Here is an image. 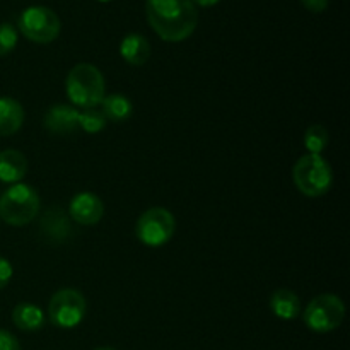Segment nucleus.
Masks as SVG:
<instances>
[{"label": "nucleus", "instance_id": "6", "mask_svg": "<svg viewBox=\"0 0 350 350\" xmlns=\"http://www.w3.org/2000/svg\"><path fill=\"white\" fill-rule=\"evenodd\" d=\"M304 323L317 334L337 330L345 318V306L335 294H320L304 310Z\"/></svg>", "mask_w": 350, "mask_h": 350}, {"label": "nucleus", "instance_id": "17", "mask_svg": "<svg viewBox=\"0 0 350 350\" xmlns=\"http://www.w3.org/2000/svg\"><path fill=\"white\" fill-rule=\"evenodd\" d=\"M101 111L106 120L115 123H123L132 116L133 105L126 96L123 94H109L105 96L101 103Z\"/></svg>", "mask_w": 350, "mask_h": 350}, {"label": "nucleus", "instance_id": "15", "mask_svg": "<svg viewBox=\"0 0 350 350\" xmlns=\"http://www.w3.org/2000/svg\"><path fill=\"white\" fill-rule=\"evenodd\" d=\"M270 311L280 320L291 321L299 317L301 301L296 293L289 289H277L270 297Z\"/></svg>", "mask_w": 350, "mask_h": 350}, {"label": "nucleus", "instance_id": "1", "mask_svg": "<svg viewBox=\"0 0 350 350\" xmlns=\"http://www.w3.org/2000/svg\"><path fill=\"white\" fill-rule=\"evenodd\" d=\"M147 21L167 43L188 40L198 26V10L191 0H147Z\"/></svg>", "mask_w": 350, "mask_h": 350}, {"label": "nucleus", "instance_id": "20", "mask_svg": "<svg viewBox=\"0 0 350 350\" xmlns=\"http://www.w3.org/2000/svg\"><path fill=\"white\" fill-rule=\"evenodd\" d=\"M17 40H19V34L12 24H0V57L12 53L14 48L17 46Z\"/></svg>", "mask_w": 350, "mask_h": 350}, {"label": "nucleus", "instance_id": "22", "mask_svg": "<svg viewBox=\"0 0 350 350\" xmlns=\"http://www.w3.org/2000/svg\"><path fill=\"white\" fill-rule=\"evenodd\" d=\"M12 265H10L9 260H5L3 256H0V291L10 282L12 279Z\"/></svg>", "mask_w": 350, "mask_h": 350}, {"label": "nucleus", "instance_id": "13", "mask_svg": "<svg viewBox=\"0 0 350 350\" xmlns=\"http://www.w3.org/2000/svg\"><path fill=\"white\" fill-rule=\"evenodd\" d=\"M120 55L123 60L133 67H140L150 57V43L139 33H130L120 43Z\"/></svg>", "mask_w": 350, "mask_h": 350}, {"label": "nucleus", "instance_id": "8", "mask_svg": "<svg viewBox=\"0 0 350 350\" xmlns=\"http://www.w3.org/2000/svg\"><path fill=\"white\" fill-rule=\"evenodd\" d=\"M88 303L75 289H60L48 303V317L58 328H75L84 320Z\"/></svg>", "mask_w": 350, "mask_h": 350}, {"label": "nucleus", "instance_id": "4", "mask_svg": "<svg viewBox=\"0 0 350 350\" xmlns=\"http://www.w3.org/2000/svg\"><path fill=\"white\" fill-rule=\"evenodd\" d=\"M40 212V195L26 183H16L0 197V219L9 226H26Z\"/></svg>", "mask_w": 350, "mask_h": 350}, {"label": "nucleus", "instance_id": "26", "mask_svg": "<svg viewBox=\"0 0 350 350\" xmlns=\"http://www.w3.org/2000/svg\"><path fill=\"white\" fill-rule=\"evenodd\" d=\"M98 2H111V0H98Z\"/></svg>", "mask_w": 350, "mask_h": 350}, {"label": "nucleus", "instance_id": "5", "mask_svg": "<svg viewBox=\"0 0 350 350\" xmlns=\"http://www.w3.org/2000/svg\"><path fill=\"white\" fill-rule=\"evenodd\" d=\"M17 26L26 40L38 44H48L55 41L62 29L60 17L43 5H33L23 10Z\"/></svg>", "mask_w": 350, "mask_h": 350}, {"label": "nucleus", "instance_id": "9", "mask_svg": "<svg viewBox=\"0 0 350 350\" xmlns=\"http://www.w3.org/2000/svg\"><path fill=\"white\" fill-rule=\"evenodd\" d=\"M68 215L81 226H94L105 215V204L94 193L81 191L70 200Z\"/></svg>", "mask_w": 350, "mask_h": 350}, {"label": "nucleus", "instance_id": "14", "mask_svg": "<svg viewBox=\"0 0 350 350\" xmlns=\"http://www.w3.org/2000/svg\"><path fill=\"white\" fill-rule=\"evenodd\" d=\"M24 123V108L12 98H0V137L19 132Z\"/></svg>", "mask_w": 350, "mask_h": 350}, {"label": "nucleus", "instance_id": "10", "mask_svg": "<svg viewBox=\"0 0 350 350\" xmlns=\"http://www.w3.org/2000/svg\"><path fill=\"white\" fill-rule=\"evenodd\" d=\"M43 125L48 132L67 135L79 129V109L68 105H55L46 111Z\"/></svg>", "mask_w": 350, "mask_h": 350}, {"label": "nucleus", "instance_id": "25", "mask_svg": "<svg viewBox=\"0 0 350 350\" xmlns=\"http://www.w3.org/2000/svg\"><path fill=\"white\" fill-rule=\"evenodd\" d=\"M94 350H115V349H111V347H98V349H94Z\"/></svg>", "mask_w": 350, "mask_h": 350}, {"label": "nucleus", "instance_id": "2", "mask_svg": "<svg viewBox=\"0 0 350 350\" xmlns=\"http://www.w3.org/2000/svg\"><path fill=\"white\" fill-rule=\"evenodd\" d=\"M105 77L92 64H77L67 75L65 92L72 105L82 109L98 108L105 99Z\"/></svg>", "mask_w": 350, "mask_h": 350}, {"label": "nucleus", "instance_id": "11", "mask_svg": "<svg viewBox=\"0 0 350 350\" xmlns=\"http://www.w3.org/2000/svg\"><path fill=\"white\" fill-rule=\"evenodd\" d=\"M41 232L48 241H67L68 236L72 234L70 219L60 207L48 208L41 219Z\"/></svg>", "mask_w": 350, "mask_h": 350}, {"label": "nucleus", "instance_id": "16", "mask_svg": "<svg viewBox=\"0 0 350 350\" xmlns=\"http://www.w3.org/2000/svg\"><path fill=\"white\" fill-rule=\"evenodd\" d=\"M12 321L19 330L36 332L40 328H43L46 318H44L43 310L40 306H36V304L21 303L14 308Z\"/></svg>", "mask_w": 350, "mask_h": 350}, {"label": "nucleus", "instance_id": "24", "mask_svg": "<svg viewBox=\"0 0 350 350\" xmlns=\"http://www.w3.org/2000/svg\"><path fill=\"white\" fill-rule=\"evenodd\" d=\"M219 2H221V0H191V3H193L195 7H204V9L217 5Z\"/></svg>", "mask_w": 350, "mask_h": 350}, {"label": "nucleus", "instance_id": "23", "mask_svg": "<svg viewBox=\"0 0 350 350\" xmlns=\"http://www.w3.org/2000/svg\"><path fill=\"white\" fill-rule=\"evenodd\" d=\"M328 2H330V0H301L304 9H308L310 12H314V14L325 12V10L328 9Z\"/></svg>", "mask_w": 350, "mask_h": 350}, {"label": "nucleus", "instance_id": "18", "mask_svg": "<svg viewBox=\"0 0 350 350\" xmlns=\"http://www.w3.org/2000/svg\"><path fill=\"white\" fill-rule=\"evenodd\" d=\"M328 130L323 125H311L304 133V147L308 154H321L328 146Z\"/></svg>", "mask_w": 350, "mask_h": 350}, {"label": "nucleus", "instance_id": "21", "mask_svg": "<svg viewBox=\"0 0 350 350\" xmlns=\"http://www.w3.org/2000/svg\"><path fill=\"white\" fill-rule=\"evenodd\" d=\"M0 350H21V344L10 332L0 330Z\"/></svg>", "mask_w": 350, "mask_h": 350}, {"label": "nucleus", "instance_id": "3", "mask_svg": "<svg viewBox=\"0 0 350 350\" xmlns=\"http://www.w3.org/2000/svg\"><path fill=\"white\" fill-rule=\"evenodd\" d=\"M293 180L301 193L317 198L332 188L334 171L321 154H306L294 164Z\"/></svg>", "mask_w": 350, "mask_h": 350}, {"label": "nucleus", "instance_id": "7", "mask_svg": "<svg viewBox=\"0 0 350 350\" xmlns=\"http://www.w3.org/2000/svg\"><path fill=\"white\" fill-rule=\"evenodd\" d=\"M176 231L174 215L167 208L152 207L144 212L135 226V234L142 245L149 248L164 246Z\"/></svg>", "mask_w": 350, "mask_h": 350}, {"label": "nucleus", "instance_id": "12", "mask_svg": "<svg viewBox=\"0 0 350 350\" xmlns=\"http://www.w3.org/2000/svg\"><path fill=\"white\" fill-rule=\"evenodd\" d=\"M27 173V159L21 150L5 149L0 152V181L19 183Z\"/></svg>", "mask_w": 350, "mask_h": 350}, {"label": "nucleus", "instance_id": "19", "mask_svg": "<svg viewBox=\"0 0 350 350\" xmlns=\"http://www.w3.org/2000/svg\"><path fill=\"white\" fill-rule=\"evenodd\" d=\"M106 116L101 108H88L79 111V129L88 133H99L106 126Z\"/></svg>", "mask_w": 350, "mask_h": 350}]
</instances>
